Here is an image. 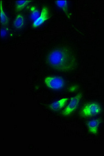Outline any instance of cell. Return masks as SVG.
I'll list each match as a JSON object with an SVG mask.
<instances>
[{"mask_svg": "<svg viewBox=\"0 0 104 156\" xmlns=\"http://www.w3.org/2000/svg\"><path fill=\"white\" fill-rule=\"evenodd\" d=\"M47 60L53 68L61 71H70L76 65L74 55L70 50L65 48L52 50L49 54Z\"/></svg>", "mask_w": 104, "mask_h": 156, "instance_id": "obj_1", "label": "cell"}, {"mask_svg": "<svg viewBox=\"0 0 104 156\" xmlns=\"http://www.w3.org/2000/svg\"><path fill=\"white\" fill-rule=\"evenodd\" d=\"M102 110L101 105L97 102H91L83 107L80 112L82 116L90 117L99 114Z\"/></svg>", "mask_w": 104, "mask_h": 156, "instance_id": "obj_2", "label": "cell"}, {"mask_svg": "<svg viewBox=\"0 0 104 156\" xmlns=\"http://www.w3.org/2000/svg\"><path fill=\"white\" fill-rule=\"evenodd\" d=\"M82 93H79L77 95H76V96L71 98L68 105L66 106V107L62 112V115L63 116L65 117L69 116L77 109L80 101H81L82 97Z\"/></svg>", "mask_w": 104, "mask_h": 156, "instance_id": "obj_3", "label": "cell"}, {"mask_svg": "<svg viewBox=\"0 0 104 156\" xmlns=\"http://www.w3.org/2000/svg\"><path fill=\"white\" fill-rule=\"evenodd\" d=\"M44 81L47 87L54 90H60L65 86V81L60 76H47L45 78Z\"/></svg>", "mask_w": 104, "mask_h": 156, "instance_id": "obj_4", "label": "cell"}, {"mask_svg": "<svg viewBox=\"0 0 104 156\" xmlns=\"http://www.w3.org/2000/svg\"><path fill=\"white\" fill-rule=\"evenodd\" d=\"M49 18V11L48 8L46 6H43L41 9L40 14L37 20H35L32 23L33 28H36L45 23Z\"/></svg>", "mask_w": 104, "mask_h": 156, "instance_id": "obj_5", "label": "cell"}, {"mask_svg": "<svg viewBox=\"0 0 104 156\" xmlns=\"http://www.w3.org/2000/svg\"><path fill=\"white\" fill-rule=\"evenodd\" d=\"M101 123V119H93L88 121L87 122V126L90 133L92 134H96L98 132Z\"/></svg>", "mask_w": 104, "mask_h": 156, "instance_id": "obj_6", "label": "cell"}, {"mask_svg": "<svg viewBox=\"0 0 104 156\" xmlns=\"http://www.w3.org/2000/svg\"><path fill=\"white\" fill-rule=\"evenodd\" d=\"M68 101L69 98H62L51 103L49 106V107L51 110L54 111L60 110L65 106Z\"/></svg>", "mask_w": 104, "mask_h": 156, "instance_id": "obj_7", "label": "cell"}, {"mask_svg": "<svg viewBox=\"0 0 104 156\" xmlns=\"http://www.w3.org/2000/svg\"><path fill=\"white\" fill-rule=\"evenodd\" d=\"M25 23V18L23 15L21 14H18L17 15L13 22L14 27L16 29H20L24 26Z\"/></svg>", "mask_w": 104, "mask_h": 156, "instance_id": "obj_8", "label": "cell"}, {"mask_svg": "<svg viewBox=\"0 0 104 156\" xmlns=\"http://www.w3.org/2000/svg\"><path fill=\"white\" fill-rule=\"evenodd\" d=\"M1 5V22L2 25H6L9 23V19L6 12L3 9L2 1H1L0 3Z\"/></svg>", "mask_w": 104, "mask_h": 156, "instance_id": "obj_9", "label": "cell"}, {"mask_svg": "<svg viewBox=\"0 0 104 156\" xmlns=\"http://www.w3.org/2000/svg\"><path fill=\"white\" fill-rule=\"evenodd\" d=\"M31 1H17L15 3V7L17 11H21L27 6Z\"/></svg>", "mask_w": 104, "mask_h": 156, "instance_id": "obj_10", "label": "cell"}, {"mask_svg": "<svg viewBox=\"0 0 104 156\" xmlns=\"http://www.w3.org/2000/svg\"><path fill=\"white\" fill-rule=\"evenodd\" d=\"M56 3L57 5L62 9L65 13H68V2L67 1H56Z\"/></svg>", "mask_w": 104, "mask_h": 156, "instance_id": "obj_11", "label": "cell"}, {"mask_svg": "<svg viewBox=\"0 0 104 156\" xmlns=\"http://www.w3.org/2000/svg\"><path fill=\"white\" fill-rule=\"evenodd\" d=\"M30 11H31V18L32 20H37L40 16L39 12L38 11V9H37V7H35L34 6H32L30 7Z\"/></svg>", "mask_w": 104, "mask_h": 156, "instance_id": "obj_12", "label": "cell"}, {"mask_svg": "<svg viewBox=\"0 0 104 156\" xmlns=\"http://www.w3.org/2000/svg\"><path fill=\"white\" fill-rule=\"evenodd\" d=\"M7 28H2L1 29V37H3L7 34Z\"/></svg>", "mask_w": 104, "mask_h": 156, "instance_id": "obj_13", "label": "cell"}]
</instances>
